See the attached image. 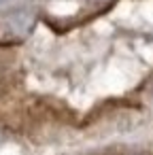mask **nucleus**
Returning a JSON list of instances; mask_svg holds the SVG:
<instances>
[{
  "label": "nucleus",
  "mask_w": 153,
  "mask_h": 155,
  "mask_svg": "<svg viewBox=\"0 0 153 155\" xmlns=\"http://www.w3.org/2000/svg\"><path fill=\"white\" fill-rule=\"evenodd\" d=\"M32 24H34V19H32L30 13H17V15H13L9 19V26H11V30L15 34H28Z\"/></svg>",
  "instance_id": "1"
},
{
  "label": "nucleus",
  "mask_w": 153,
  "mask_h": 155,
  "mask_svg": "<svg viewBox=\"0 0 153 155\" xmlns=\"http://www.w3.org/2000/svg\"><path fill=\"white\" fill-rule=\"evenodd\" d=\"M94 5H98V7H102V5H108V2H113V0H91Z\"/></svg>",
  "instance_id": "2"
},
{
  "label": "nucleus",
  "mask_w": 153,
  "mask_h": 155,
  "mask_svg": "<svg viewBox=\"0 0 153 155\" xmlns=\"http://www.w3.org/2000/svg\"><path fill=\"white\" fill-rule=\"evenodd\" d=\"M5 2H9V0H0V5H5Z\"/></svg>",
  "instance_id": "3"
},
{
  "label": "nucleus",
  "mask_w": 153,
  "mask_h": 155,
  "mask_svg": "<svg viewBox=\"0 0 153 155\" xmlns=\"http://www.w3.org/2000/svg\"><path fill=\"white\" fill-rule=\"evenodd\" d=\"M0 142H2V134H0Z\"/></svg>",
  "instance_id": "4"
}]
</instances>
